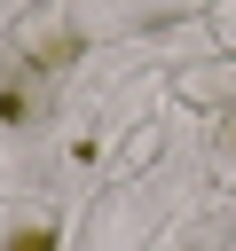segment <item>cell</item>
<instances>
[{
  "label": "cell",
  "mask_w": 236,
  "mask_h": 251,
  "mask_svg": "<svg viewBox=\"0 0 236 251\" xmlns=\"http://www.w3.org/2000/svg\"><path fill=\"white\" fill-rule=\"evenodd\" d=\"M8 251H55V227H24V235H8Z\"/></svg>",
  "instance_id": "obj_1"
}]
</instances>
